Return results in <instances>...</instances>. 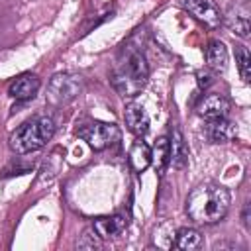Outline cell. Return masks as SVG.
Returning a JSON list of instances; mask_svg holds the SVG:
<instances>
[{"mask_svg": "<svg viewBox=\"0 0 251 251\" xmlns=\"http://www.w3.org/2000/svg\"><path fill=\"white\" fill-rule=\"evenodd\" d=\"M231 204V194L226 186L206 180L196 184L186 196V214L196 224H218L226 218Z\"/></svg>", "mask_w": 251, "mask_h": 251, "instance_id": "1", "label": "cell"}, {"mask_svg": "<svg viewBox=\"0 0 251 251\" xmlns=\"http://www.w3.org/2000/svg\"><path fill=\"white\" fill-rule=\"evenodd\" d=\"M147 80H149V67L145 55L137 49H126L112 73L114 88L124 98H135L145 88Z\"/></svg>", "mask_w": 251, "mask_h": 251, "instance_id": "2", "label": "cell"}, {"mask_svg": "<svg viewBox=\"0 0 251 251\" xmlns=\"http://www.w3.org/2000/svg\"><path fill=\"white\" fill-rule=\"evenodd\" d=\"M55 135V122L51 116H33L31 120L24 122L12 135H10V147L18 155L39 151L47 145V141Z\"/></svg>", "mask_w": 251, "mask_h": 251, "instance_id": "3", "label": "cell"}, {"mask_svg": "<svg viewBox=\"0 0 251 251\" xmlns=\"http://www.w3.org/2000/svg\"><path fill=\"white\" fill-rule=\"evenodd\" d=\"M82 92V78L75 73H57L47 84V100L55 106L73 102Z\"/></svg>", "mask_w": 251, "mask_h": 251, "instance_id": "4", "label": "cell"}, {"mask_svg": "<svg viewBox=\"0 0 251 251\" xmlns=\"http://www.w3.org/2000/svg\"><path fill=\"white\" fill-rule=\"evenodd\" d=\"M76 135L84 139L94 151H104L106 147L114 145L120 141L122 131L116 124H106V122H90L82 124L76 127Z\"/></svg>", "mask_w": 251, "mask_h": 251, "instance_id": "5", "label": "cell"}, {"mask_svg": "<svg viewBox=\"0 0 251 251\" xmlns=\"http://www.w3.org/2000/svg\"><path fill=\"white\" fill-rule=\"evenodd\" d=\"M178 6L210 29L222 25V10L214 0H178Z\"/></svg>", "mask_w": 251, "mask_h": 251, "instance_id": "6", "label": "cell"}, {"mask_svg": "<svg viewBox=\"0 0 251 251\" xmlns=\"http://www.w3.org/2000/svg\"><path fill=\"white\" fill-rule=\"evenodd\" d=\"M222 24H226L231 33H235L239 37H249V31H251V8H249V2L247 0L231 2L227 6L226 14H222Z\"/></svg>", "mask_w": 251, "mask_h": 251, "instance_id": "7", "label": "cell"}, {"mask_svg": "<svg viewBox=\"0 0 251 251\" xmlns=\"http://www.w3.org/2000/svg\"><path fill=\"white\" fill-rule=\"evenodd\" d=\"M231 110V102L226 94L220 92H208L204 94L198 104H196V114L204 120H218V118H226Z\"/></svg>", "mask_w": 251, "mask_h": 251, "instance_id": "8", "label": "cell"}, {"mask_svg": "<svg viewBox=\"0 0 251 251\" xmlns=\"http://www.w3.org/2000/svg\"><path fill=\"white\" fill-rule=\"evenodd\" d=\"M124 120H126V126L127 129L137 135V137H143L147 131H149V114L147 110L137 104V102H129L124 110Z\"/></svg>", "mask_w": 251, "mask_h": 251, "instance_id": "9", "label": "cell"}, {"mask_svg": "<svg viewBox=\"0 0 251 251\" xmlns=\"http://www.w3.org/2000/svg\"><path fill=\"white\" fill-rule=\"evenodd\" d=\"M41 86V80L37 75H31V73H25V75H20L8 88V94L16 100H29L37 94Z\"/></svg>", "mask_w": 251, "mask_h": 251, "instance_id": "10", "label": "cell"}, {"mask_svg": "<svg viewBox=\"0 0 251 251\" xmlns=\"http://www.w3.org/2000/svg\"><path fill=\"white\" fill-rule=\"evenodd\" d=\"M126 227H127V220H126V216H122V214L104 216V218L94 220V224H92V229L98 233L100 239L116 237V235H120Z\"/></svg>", "mask_w": 251, "mask_h": 251, "instance_id": "11", "label": "cell"}, {"mask_svg": "<svg viewBox=\"0 0 251 251\" xmlns=\"http://www.w3.org/2000/svg\"><path fill=\"white\" fill-rule=\"evenodd\" d=\"M237 135V126L235 122L226 118H218V120H210L208 126V139L212 143H227Z\"/></svg>", "mask_w": 251, "mask_h": 251, "instance_id": "12", "label": "cell"}, {"mask_svg": "<svg viewBox=\"0 0 251 251\" xmlns=\"http://www.w3.org/2000/svg\"><path fill=\"white\" fill-rule=\"evenodd\" d=\"M169 149H171V165L175 169H184L188 163V147L178 127H173V133L169 137Z\"/></svg>", "mask_w": 251, "mask_h": 251, "instance_id": "13", "label": "cell"}, {"mask_svg": "<svg viewBox=\"0 0 251 251\" xmlns=\"http://www.w3.org/2000/svg\"><path fill=\"white\" fill-rule=\"evenodd\" d=\"M151 165L155 167L159 176H163L167 167L171 165V149H169V137L167 135L157 137V141L151 149Z\"/></svg>", "mask_w": 251, "mask_h": 251, "instance_id": "14", "label": "cell"}, {"mask_svg": "<svg viewBox=\"0 0 251 251\" xmlns=\"http://www.w3.org/2000/svg\"><path fill=\"white\" fill-rule=\"evenodd\" d=\"M127 161H129V167L133 169V173H143L151 165V147L145 141H135L129 147Z\"/></svg>", "mask_w": 251, "mask_h": 251, "instance_id": "15", "label": "cell"}, {"mask_svg": "<svg viewBox=\"0 0 251 251\" xmlns=\"http://www.w3.org/2000/svg\"><path fill=\"white\" fill-rule=\"evenodd\" d=\"M227 47L220 41V39H214L208 43L206 47V61H208V67L212 71H226L227 69Z\"/></svg>", "mask_w": 251, "mask_h": 251, "instance_id": "16", "label": "cell"}, {"mask_svg": "<svg viewBox=\"0 0 251 251\" xmlns=\"http://www.w3.org/2000/svg\"><path fill=\"white\" fill-rule=\"evenodd\" d=\"M173 245L180 251H194L202 245V235L196 227H180L175 233V243Z\"/></svg>", "mask_w": 251, "mask_h": 251, "instance_id": "17", "label": "cell"}, {"mask_svg": "<svg viewBox=\"0 0 251 251\" xmlns=\"http://www.w3.org/2000/svg\"><path fill=\"white\" fill-rule=\"evenodd\" d=\"M235 61H237V69L241 73V78L245 82H249L251 80V55H249L245 45L235 47Z\"/></svg>", "mask_w": 251, "mask_h": 251, "instance_id": "18", "label": "cell"}, {"mask_svg": "<svg viewBox=\"0 0 251 251\" xmlns=\"http://www.w3.org/2000/svg\"><path fill=\"white\" fill-rule=\"evenodd\" d=\"M76 247H78V249H100V247H102V239H100L98 233L90 227V229H86V231L80 235V239L76 241Z\"/></svg>", "mask_w": 251, "mask_h": 251, "instance_id": "19", "label": "cell"}, {"mask_svg": "<svg viewBox=\"0 0 251 251\" xmlns=\"http://www.w3.org/2000/svg\"><path fill=\"white\" fill-rule=\"evenodd\" d=\"M196 76H198V86H200V88H208L210 84H214V73H212L210 69L198 71Z\"/></svg>", "mask_w": 251, "mask_h": 251, "instance_id": "20", "label": "cell"}, {"mask_svg": "<svg viewBox=\"0 0 251 251\" xmlns=\"http://www.w3.org/2000/svg\"><path fill=\"white\" fill-rule=\"evenodd\" d=\"M243 224L245 227H249V204H245V210H243Z\"/></svg>", "mask_w": 251, "mask_h": 251, "instance_id": "21", "label": "cell"}]
</instances>
